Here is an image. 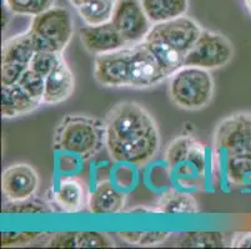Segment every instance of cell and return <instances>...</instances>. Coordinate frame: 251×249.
<instances>
[{
    "label": "cell",
    "mask_w": 251,
    "mask_h": 249,
    "mask_svg": "<svg viewBox=\"0 0 251 249\" xmlns=\"http://www.w3.org/2000/svg\"><path fill=\"white\" fill-rule=\"evenodd\" d=\"M105 150L118 163L144 167L161 147L160 129L147 107L135 101L114 105L104 118Z\"/></svg>",
    "instance_id": "1"
},
{
    "label": "cell",
    "mask_w": 251,
    "mask_h": 249,
    "mask_svg": "<svg viewBox=\"0 0 251 249\" xmlns=\"http://www.w3.org/2000/svg\"><path fill=\"white\" fill-rule=\"evenodd\" d=\"M152 24L176 19L188 14L189 0H140Z\"/></svg>",
    "instance_id": "22"
},
{
    "label": "cell",
    "mask_w": 251,
    "mask_h": 249,
    "mask_svg": "<svg viewBox=\"0 0 251 249\" xmlns=\"http://www.w3.org/2000/svg\"><path fill=\"white\" fill-rule=\"evenodd\" d=\"M164 159L168 167L175 173L181 187L196 188L202 186L206 171V148L190 135L175 137L164 151Z\"/></svg>",
    "instance_id": "5"
},
{
    "label": "cell",
    "mask_w": 251,
    "mask_h": 249,
    "mask_svg": "<svg viewBox=\"0 0 251 249\" xmlns=\"http://www.w3.org/2000/svg\"><path fill=\"white\" fill-rule=\"evenodd\" d=\"M119 238L131 246L156 247L165 243L171 236L170 232H120Z\"/></svg>",
    "instance_id": "25"
},
{
    "label": "cell",
    "mask_w": 251,
    "mask_h": 249,
    "mask_svg": "<svg viewBox=\"0 0 251 249\" xmlns=\"http://www.w3.org/2000/svg\"><path fill=\"white\" fill-rule=\"evenodd\" d=\"M75 90V76L65 58L61 56L58 65L45 77L43 105H60L72 97Z\"/></svg>",
    "instance_id": "16"
},
{
    "label": "cell",
    "mask_w": 251,
    "mask_h": 249,
    "mask_svg": "<svg viewBox=\"0 0 251 249\" xmlns=\"http://www.w3.org/2000/svg\"><path fill=\"white\" fill-rule=\"evenodd\" d=\"M56 0H3L9 10L15 15L35 17L54 6Z\"/></svg>",
    "instance_id": "26"
},
{
    "label": "cell",
    "mask_w": 251,
    "mask_h": 249,
    "mask_svg": "<svg viewBox=\"0 0 251 249\" xmlns=\"http://www.w3.org/2000/svg\"><path fill=\"white\" fill-rule=\"evenodd\" d=\"M230 247L234 248H251V232L235 233L231 237Z\"/></svg>",
    "instance_id": "30"
},
{
    "label": "cell",
    "mask_w": 251,
    "mask_h": 249,
    "mask_svg": "<svg viewBox=\"0 0 251 249\" xmlns=\"http://www.w3.org/2000/svg\"><path fill=\"white\" fill-rule=\"evenodd\" d=\"M118 0H91L76 9L85 25H101L111 22Z\"/></svg>",
    "instance_id": "23"
},
{
    "label": "cell",
    "mask_w": 251,
    "mask_h": 249,
    "mask_svg": "<svg viewBox=\"0 0 251 249\" xmlns=\"http://www.w3.org/2000/svg\"><path fill=\"white\" fill-rule=\"evenodd\" d=\"M52 146L56 151L93 158L105 148L104 121L86 115H67L54 131Z\"/></svg>",
    "instance_id": "3"
},
{
    "label": "cell",
    "mask_w": 251,
    "mask_h": 249,
    "mask_svg": "<svg viewBox=\"0 0 251 249\" xmlns=\"http://www.w3.org/2000/svg\"><path fill=\"white\" fill-rule=\"evenodd\" d=\"M88 188L83 180L77 177H64L59 182L52 201L64 213H79L88 207Z\"/></svg>",
    "instance_id": "17"
},
{
    "label": "cell",
    "mask_w": 251,
    "mask_h": 249,
    "mask_svg": "<svg viewBox=\"0 0 251 249\" xmlns=\"http://www.w3.org/2000/svg\"><path fill=\"white\" fill-rule=\"evenodd\" d=\"M43 102L33 99L19 84L1 88V115L4 118H15L29 115L42 106Z\"/></svg>",
    "instance_id": "19"
},
{
    "label": "cell",
    "mask_w": 251,
    "mask_h": 249,
    "mask_svg": "<svg viewBox=\"0 0 251 249\" xmlns=\"http://www.w3.org/2000/svg\"><path fill=\"white\" fill-rule=\"evenodd\" d=\"M235 47L227 36L204 29L184 59V66H196L209 71L226 66L234 59Z\"/></svg>",
    "instance_id": "7"
},
{
    "label": "cell",
    "mask_w": 251,
    "mask_h": 249,
    "mask_svg": "<svg viewBox=\"0 0 251 249\" xmlns=\"http://www.w3.org/2000/svg\"><path fill=\"white\" fill-rule=\"evenodd\" d=\"M129 45L123 49L94 56L93 76L99 85L129 89Z\"/></svg>",
    "instance_id": "12"
},
{
    "label": "cell",
    "mask_w": 251,
    "mask_h": 249,
    "mask_svg": "<svg viewBox=\"0 0 251 249\" xmlns=\"http://www.w3.org/2000/svg\"><path fill=\"white\" fill-rule=\"evenodd\" d=\"M126 205V195L119 191L110 181H100L89 193L88 211L97 216L122 213Z\"/></svg>",
    "instance_id": "18"
},
{
    "label": "cell",
    "mask_w": 251,
    "mask_h": 249,
    "mask_svg": "<svg viewBox=\"0 0 251 249\" xmlns=\"http://www.w3.org/2000/svg\"><path fill=\"white\" fill-rule=\"evenodd\" d=\"M111 23L127 45L143 43L154 25L144 11L140 0H118Z\"/></svg>",
    "instance_id": "11"
},
{
    "label": "cell",
    "mask_w": 251,
    "mask_h": 249,
    "mask_svg": "<svg viewBox=\"0 0 251 249\" xmlns=\"http://www.w3.org/2000/svg\"><path fill=\"white\" fill-rule=\"evenodd\" d=\"M42 233L36 232H3L1 247H22L36 242Z\"/></svg>",
    "instance_id": "29"
},
{
    "label": "cell",
    "mask_w": 251,
    "mask_h": 249,
    "mask_svg": "<svg viewBox=\"0 0 251 249\" xmlns=\"http://www.w3.org/2000/svg\"><path fill=\"white\" fill-rule=\"evenodd\" d=\"M213 162L229 186L251 184V113L236 111L216 123Z\"/></svg>",
    "instance_id": "2"
},
{
    "label": "cell",
    "mask_w": 251,
    "mask_h": 249,
    "mask_svg": "<svg viewBox=\"0 0 251 249\" xmlns=\"http://www.w3.org/2000/svg\"><path fill=\"white\" fill-rule=\"evenodd\" d=\"M40 186V177L35 168L25 162L10 164L1 176V189L5 201H24L34 197Z\"/></svg>",
    "instance_id": "13"
},
{
    "label": "cell",
    "mask_w": 251,
    "mask_h": 249,
    "mask_svg": "<svg viewBox=\"0 0 251 249\" xmlns=\"http://www.w3.org/2000/svg\"><path fill=\"white\" fill-rule=\"evenodd\" d=\"M202 30L204 27L200 23L184 15L176 19L154 24L144 41H152L164 45L185 59L186 54L200 38Z\"/></svg>",
    "instance_id": "8"
},
{
    "label": "cell",
    "mask_w": 251,
    "mask_h": 249,
    "mask_svg": "<svg viewBox=\"0 0 251 249\" xmlns=\"http://www.w3.org/2000/svg\"><path fill=\"white\" fill-rule=\"evenodd\" d=\"M20 86L24 89L33 99L43 102V96L45 91V77L39 75L38 72L28 68L18 81Z\"/></svg>",
    "instance_id": "27"
},
{
    "label": "cell",
    "mask_w": 251,
    "mask_h": 249,
    "mask_svg": "<svg viewBox=\"0 0 251 249\" xmlns=\"http://www.w3.org/2000/svg\"><path fill=\"white\" fill-rule=\"evenodd\" d=\"M215 80L209 70L181 66L170 76L169 96L173 104L185 111H199L213 101Z\"/></svg>",
    "instance_id": "4"
},
{
    "label": "cell",
    "mask_w": 251,
    "mask_h": 249,
    "mask_svg": "<svg viewBox=\"0 0 251 249\" xmlns=\"http://www.w3.org/2000/svg\"><path fill=\"white\" fill-rule=\"evenodd\" d=\"M35 47L30 34H18L4 41L1 49V85H14L22 75L30 68Z\"/></svg>",
    "instance_id": "10"
},
{
    "label": "cell",
    "mask_w": 251,
    "mask_h": 249,
    "mask_svg": "<svg viewBox=\"0 0 251 249\" xmlns=\"http://www.w3.org/2000/svg\"><path fill=\"white\" fill-rule=\"evenodd\" d=\"M44 247L51 248H111L113 239L101 232H59L42 233Z\"/></svg>",
    "instance_id": "15"
},
{
    "label": "cell",
    "mask_w": 251,
    "mask_h": 249,
    "mask_svg": "<svg viewBox=\"0 0 251 249\" xmlns=\"http://www.w3.org/2000/svg\"><path fill=\"white\" fill-rule=\"evenodd\" d=\"M61 56L63 54H55V52L50 51H35L29 68L38 72L39 75L47 77L52 71V68L58 65Z\"/></svg>",
    "instance_id": "28"
},
{
    "label": "cell",
    "mask_w": 251,
    "mask_h": 249,
    "mask_svg": "<svg viewBox=\"0 0 251 249\" xmlns=\"http://www.w3.org/2000/svg\"><path fill=\"white\" fill-rule=\"evenodd\" d=\"M79 36L84 49L94 56L127 46L125 39L111 22L94 26L85 25L79 30Z\"/></svg>",
    "instance_id": "14"
},
{
    "label": "cell",
    "mask_w": 251,
    "mask_h": 249,
    "mask_svg": "<svg viewBox=\"0 0 251 249\" xmlns=\"http://www.w3.org/2000/svg\"><path fill=\"white\" fill-rule=\"evenodd\" d=\"M69 1L75 9H77L79 6H81V5H84V4L89 3V1H91V0H69Z\"/></svg>",
    "instance_id": "31"
},
{
    "label": "cell",
    "mask_w": 251,
    "mask_h": 249,
    "mask_svg": "<svg viewBox=\"0 0 251 249\" xmlns=\"http://www.w3.org/2000/svg\"><path fill=\"white\" fill-rule=\"evenodd\" d=\"M231 243V238L223 232L171 233L164 246L180 248H223Z\"/></svg>",
    "instance_id": "20"
},
{
    "label": "cell",
    "mask_w": 251,
    "mask_h": 249,
    "mask_svg": "<svg viewBox=\"0 0 251 249\" xmlns=\"http://www.w3.org/2000/svg\"><path fill=\"white\" fill-rule=\"evenodd\" d=\"M154 212L175 216L198 214L200 212V207L196 198L191 193L173 188L164 192L161 197L157 200Z\"/></svg>",
    "instance_id": "21"
},
{
    "label": "cell",
    "mask_w": 251,
    "mask_h": 249,
    "mask_svg": "<svg viewBox=\"0 0 251 249\" xmlns=\"http://www.w3.org/2000/svg\"><path fill=\"white\" fill-rule=\"evenodd\" d=\"M129 89H151L170 79L173 74L144 41L129 45Z\"/></svg>",
    "instance_id": "9"
},
{
    "label": "cell",
    "mask_w": 251,
    "mask_h": 249,
    "mask_svg": "<svg viewBox=\"0 0 251 249\" xmlns=\"http://www.w3.org/2000/svg\"><path fill=\"white\" fill-rule=\"evenodd\" d=\"M36 51L63 54L74 35V20L64 6H51L33 17L28 29Z\"/></svg>",
    "instance_id": "6"
},
{
    "label": "cell",
    "mask_w": 251,
    "mask_h": 249,
    "mask_svg": "<svg viewBox=\"0 0 251 249\" xmlns=\"http://www.w3.org/2000/svg\"><path fill=\"white\" fill-rule=\"evenodd\" d=\"M54 212L50 203L38 197H30L24 201H5L3 205V213L8 214H49Z\"/></svg>",
    "instance_id": "24"
}]
</instances>
